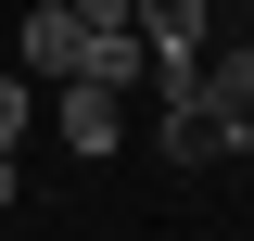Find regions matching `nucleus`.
Wrapping results in <instances>:
<instances>
[{"mask_svg":"<svg viewBox=\"0 0 254 241\" xmlns=\"http://www.w3.org/2000/svg\"><path fill=\"white\" fill-rule=\"evenodd\" d=\"M242 38H254V0H242Z\"/></svg>","mask_w":254,"mask_h":241,"instance_id":"nucleus-10","label":"nucleus"},{"mask_svg":"<svg viewBox=\"0 0 254 241\" xmlns=\"http://www.w3.org/2000/svg\"><path fill=\"white\" fill-rule=\"evenodd\" d=\"M115 140H127V89L64 76V152H115Z\"/></svg>","mask_w":254,"mask_h":241,"instance_id":"nucleus-3","label":"nucleus"},{"mask_svg":"<svg viewBox=\"0 0 254 241\" xmlns=\"http://www.w3.org/2000/svg\"><path fill=\"white\" fill-rule=\"evenodd\" d=\"M127 13H140V51H153V89H178L203 26H216V0H127Z\"/></svg>","mask_w":254,"mask_h":241,"instance_id":"nucleus-2","label":"nucleus"},{"mask_svg":"<svg viewBox=\"0 0 254 241\" xmlns=\"http://www.w3.org/2000/svg\"><path fill=\"white\" fill-rule=\"evenodd\" d=\"M0 203H13V140H0Z\"/></svg>","mask_w":254,"mask_h":241,"instance_id":"nucleus-8","label":"nucleus"},{"mask_svg":"<svg viewBox=\"0 0 254 241\" xmlns=\"http://www.w3.org/2000/svg\"><path fill=\"white\" fill-rule=\"evenodd\" d=\"M76 38H89V26H76V0H38V13H26V63L51 76V89L76 76Z\"/></svg>","mask_w":254,"mask_h":241,"instance_id":"nucleus-4","label":"nucleus"},{"mask_svg":"<svg viewBox=\"0 0 254 241\" xmlns=\"http://www.w3.org/2000/svg\"><path fill=\"white\" fill-rule=\"evenodd\" d=\"M216 152H242V102H216L203 76H178L165 89V165H216Z\"/></svg>","mask_w":254,"mask_h":241,"instance_id":"nucleus-1","label":"nucleus"},{"mask_svg":"<svg viewBox=\"0 0 254 241\" xmlns=\"http://www.w3.org/2000/svg\"><path fill=\"white\" fill-rule=\"evenodd\" d=\"M13 127H26V76H0V140H13Z\"/></svg>","mask_w":254,"mask_h":241,"instance_id":"nucleus-6","label":"nucleus"},{"mask_svg":"<svg viewBox=\"0 0 254 241\" xmlns=\"http://www.w3.org/2000/svg\"><path fill=\"white\" fill-rule=\"evenodd\" d=\"M190 76L216 102H254V38H229V51H190Z\"/></svg>","mask_w":254,"mask_h":241,"instance_id":"nucleus-5","label":"nucleus"},{"mask_svg":"<svg viewBox=\"0 0 254 241\" xmlns=\"http://www.w3.org/2000/svg\"><path fill=\"white\" fill-rule=\"evenodd\" d=\"M76 26H127V0H76Z\"/></svg>","mask_w":254,"mask_h":241,"instance_id":"nucleus-7","label":"nucleus"},{"mask_svg":"<svg viewBox=\"0 0 254 241\" xmlns=\"http://www.w3.org/2000/svg\"><path fill=\"white\" fill-rule=\"evenodd\" d=\"M242 152H254V102H242Z\"/></svg>","mask_w":254,"mask_h":241,"instance_id":"nucleus-9","label":"nucleus"}]
</instances>
